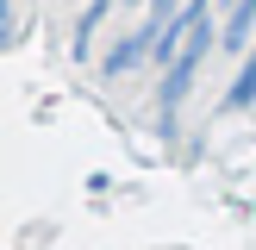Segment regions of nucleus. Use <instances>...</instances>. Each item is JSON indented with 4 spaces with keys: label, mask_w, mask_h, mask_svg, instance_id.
<instances>
[{
    "label": "nucleus",
    "mask_w": 256,
    "mask_h": 250,
    "mask_svg": "<svg viewBox=\"0 0 256 250\" xmlns=\"http://www.w3.org/2000/svg\"><path fill=\"white\" fill-rule=\"evenodd\" d=\"M219 50H225V56H250V50H256V0H232V6H225Z\"/></svg>",
    "instance_id": "nucleus-1"
},
{
    "label": "nucleus",
    "mask_w": 256,
    "mask_h": 250,
    "mask_svg": "<svg viewBox=\"0 0 256 250\" xmlns=\"http://www.w3.org/2000/svg\"><path fill=\"white\" fill-rule=\"evenodd\" d=\"M144 56H150V32H144V25H132V32H119V38H112V50L100 56V75L119 82V75H132Z\"/></svg>",
    "instance_id": "nucleus-2"
},
{
    "label": "nucleus",
    "mask_w": 256,
    "mask_h": 250,
    "mask_svg": "<svg viewBox=\"0 0 256 250\" xmlns=\"http://www.w3.org/2000/svg\"><path fill=\"white\" fill-rule=\"evenodd\" d=\"M244 106H256V50L238 62V75L225 82V94H219V112H244Z\"/></svg>",
    "instance_id": "nucleus-3"
},
{
    "label": "nucleus",
    "mask_w": 256,
    "mask_h": 250,
    "mask_svg": "<svg viewBox=\"0 0 256 250\" xmlns=\"http://www.w3.org/2000/svg\"><path fill=\"white\" fill-rule=\"evenodd\" d=\"M112 6H119V0H94V6H88V12H82V25H75V50H88V38H94V32H100V19H106V12H112Z\"/></svg>",
    "instance_id": "nucleus-4"
},
{
    "label": "nucleus",
    "mask_w": 256,
    "mask_h": 250,
    "mask_svg": "<svg viewBox=\"0 0 256 250\" xmlns=\"http://www.w3.org/2000/svg\"><path fill=\"white\" fill-rule=\"evenodd\" d=\"M6 38H12V6L0 0V44H6Z\"/></svg>",
    "instance_id": "nucleus-5"
}]
</instances>
